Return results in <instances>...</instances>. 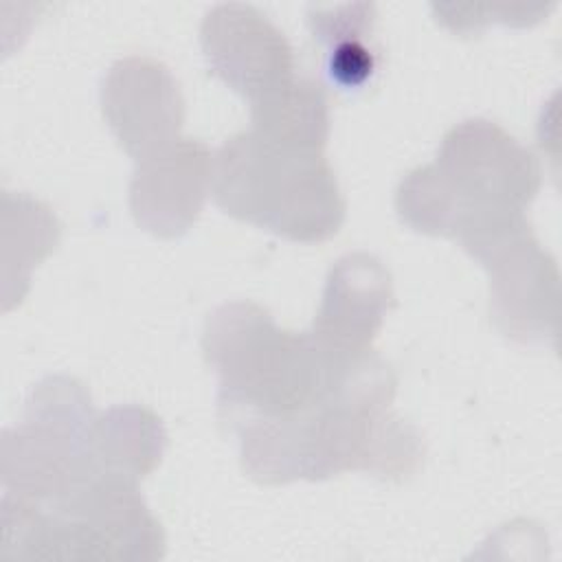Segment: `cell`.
<instances>
[{"instance_id": "6da1fadb", "label": "cell", "mask_w": 562, "mask_h": 562, "mask_svg": "<svg viewBox=\"0 0 562 562\" xmlns=\"http://www.w3.org/2000/svg\"><path fill=\"white\" fill-rule=\"evenodd\" d=\"M202 351L220 375V419L290 415L329 402L345 362L323 349L310 331H283L268 310L233 301L204 323Z\"/></svg>"}, {"instance_id": "7a4b0ae2", "label": "cell", "mask_w": 562, "mask_h": 562, "mask_svg": "<svg viewBox=\"0 0 562 562\" xmlns=\"http://www.w3.org/2000/svg\"><path fill=\"white\" fill-rule=\"evenodd\" d=\"M211 195L224 213L292 241H325L345 220L342 193L321 151L285 149L250 130L215 151Z\"/></svg>"}, {"instance_id": "3957f363", "label": "cell", "mask_w": 562, "mask_h": 562, "mask_svg": "<svg viewBox=\"0 0 562 562\" xmlns=\"http://www.w3.org/2000/svg\"><path fill=\"white\" fill-rule=\"evenodd\" d=\"M94 408L86 386L48 375L26 400L22 424L2 435V492L55 507L90 474L86 454Z\"/></svg>"}, {"instance_id": "277c9868", "label": "cell", "mask_w": 562, "mask_h": 562, "mask_svg": "<svg viewBox=\"0 0 562 562\" xmlns=\"http://www.w3.org/2000/svg\"><path fill=\"white\" fill-rule=\"evenodd\" d=\"M432 165L454 198L452 237L476 213L525 211L540 189L536 156L487 119H465L448 130Z\"/></svg>"}, {"instance_id": "5b68a950", "label": "cell", "mask_w": 562, "mask_h": 562, "mask_svg": "<svg viewBox=\"0 0 562 562\" xmlns=\"http://www.w3.org/2000/svg\"><path fill=\"white\" fill-rule=\"evenodd\" d=\"M490 272V318L516 342L555 340L560 272L540 248L529 222H520L470 252Z\"/></svg>"}, {"instance_id": "8992f818", "label": "cell", "mask_w": 562, "mask_h": 562, "mask_svg": "<svg viewBox=\"0 0 562 562\" xmlns=\"http://www.w3.org/2000/svg\"><path fill=\"white\" fill-rule=\"evenodd\" d=\"M200 44L211 72L248 101L296 75L288 37L250 4H215L202 20Z\"/></svg>"}, {"instance_id": "52a82bcc", "label": "cell", "mask_w": 562, "mask_h": 562, "mask_svg": "<svg viewBox=\"0 0 562 562\" xmlns=\"http://www.w3.org/2000/svg\"><path fill=\"white\" fill-rule=\"evenodd\" d=\"M99 99L108 127L134 160L176 140L184 123L182 90L154 57L130 55L114 61Z\"/></svg>"}, {"instance_id": "ba28073f", "label": "cell", "mask_w": 562, "mask_h": 562, "mask_svg": "<svg viewBox=\"0 0 562 562\" xmlns=\"http://www.w3.org/2000/svg\"><path fill=\"white\" fill-rule=\"evenodd\" d=\"M213 154L198 138H176L136 160L130 211L156 237H180L198 220L211 193Z\"/></svg>"}, {"instance_id": "9c48e42d", "label": "cell", "mask_w": 562, "mask_h": 562, "mask_svg": "<svg viewBox=\"0 0 562 562\" xmlns=\"http://www.w3.org/2000/svg\"><path fill=\"white\" fill-rule=\"evenodd\" d=\"M50 512L77 520L97 542L101 560L149 562L165 553L162 527L147 509L138 483L90 474Z\"/></svg>"}, {"instance_id": "30bf717a", "label": "cell", "mask_w": 562, "mask_h": 562, "mask_svg": "<svg viewBox=\"0 0 562 562\" xmlns=\"http://www.w3.org/2000/svg\"><path fill=\"white\" fill-rule=\"evenodd\" d=\"M393 303V283L386 266L369 252H349L327 274L310 334L327 351L342 356L364 353L371 349Z\"/></svg>"}, {"instance_id": "8fae6325", "label": "cell", "mask_w": 562, "mask_h": 562, "mask_svg": "<svg viewBox=\"0 0 562 562\" xmlns=\"http://www.w3.org/2000/svg\"><path fill=\"white\" fill-rule=\"evenodd\" d=\"M167 435L158 415L143 406L97 413L86 441L92 474L138 483L160 463Z\"/></svg>"}, {"instance_id": "7c38bea8", "label": "cell", "mask_w": 562, "mask_h": 562, "mask_svg": "<svg viewBox=\"0 0 562 562\" xmlns=\"http://www.w3.org/2000/svg\"><path fill=\"white\" fill-rule=\"evenodd\" d=\"M250 132L285 149L323 151L329 136V105L323 86L312 77L294 75L250 101Z\"/></svg>"}, {"instance_id": "4fadbf2b", "label": "cell", "mask_w": 562, "mask_h": 562, "mask_svg": "<svg viewBox=\"0 0 562 562\" xmlns=\"http://www.w3.org/2000/svg\"><path fill=\"white\" fill-rule=\"evenodd\" d=\"M375 20V7L367 2L338 4V7H312L307 22L312 35L325 48H331L345 40H367Z\"/></svg>"}, {"instance_id": "5bb4252c", "label": "cell", "mask_w": 562, "mask_h": 562, "mask_svg": "<svg viewBox=\"0 0 562 562\" xmlns=\"http://www.w3.org/2000/svg\"><path fill=\"white\" fill-rule=\"evenodd\" d=\"M375 70V55L367 48L364 40H345L327 48V75L342 88H362Z\"/></svg>"}]
</instances>
